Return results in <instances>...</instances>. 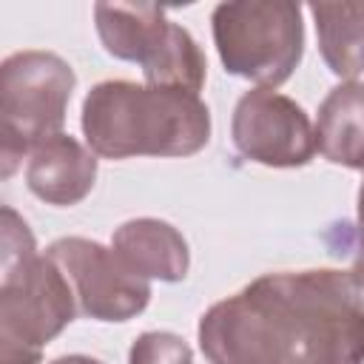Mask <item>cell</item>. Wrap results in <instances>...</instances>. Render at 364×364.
Returning a JSON list of instances; mask_svg holds the SVG:
<instances>
[{"label":"cell","instance_id":"6da1fadb","mask_svg":"<svg viewBox=\"0 0 364 364\" xmlns=\"http://www.w3.org/2000/svg\"><path fill=\"white\" fill-rule=\"evenodd\" d=\"M210 364H364V287L353 270H282L199 318Z\"/></svg>","mask_w":364,"mask_h":364},{"label":"cell","instance_id":"7a4b0ae2","mask_svg":"<svg viewBox=\"0 0 364 364\" xmlns=\"http://www.w3.org/2000/svg\"><path fill=\"white\" fill-rule=\"evenodd\" d=\"M80 125L105 159L191 156L210 139V111L199 94L131 80L97 82L82 100Z\"/></svg>","mask_w":364,"mask_h":364},{"label":"cell","instance_id":"3957f363","mask_svg":"<svg viewBox=\"0 0 364 364\" xmlns=\"http://www.w3.org/2000/svg\"><path fill=\"white\" fill-rule=\"evenodd\" d=\"M77 296L63 267L37 253L28 225L3 208L0 250V364H40L43 347L77 316Z\"/></svg>","mask_w":364,"mask_h":364},{"label":"cell","instance_id":"277c9868","mask_svg":"<svg viewBox=\"0 0 364 364\" xmlns=\"http://www.w3.org/2000/svg\"><path fill=\"white\" fill-rule=\"evenodd\" d=\"M74 68L54 51H14L0 65V159L11 176L26 154L63 134Z\"/></svg>","mask_w":364,"mask_h":364},{"label":"cell","instance_id":"5b68a950","mask_svg":"<svg viewBox=\"0 0 364 364\" xmlns=\"http://www.w3.org/2000/svg\"><path fill=\"white\" fill-rule=\"evenodd\" d=\"M210 28L225 71L259 88L287 82L304 54L301 6L290 0L219 3Z\"/></svg>","mask_w":364,"mask_h":364},{"label":"cell","instance_id":"8992f818","mask_svg":"<svg viewBox=\"0 0 364 364\" xmlns=\"http://www.w3.org/2000/svg\"><path fill=\"white\" fill-rule=\"evenodd\" d=\"M97 34L102 48L125 63H139L145 85L182 88L199 94L208 77V60L193 34L168 20L154 3H97Z\"/></svg>","mask_w":364,"mask_h":364},{"label":"cell","instance_id":"52a82bcc","mask_svg":"<svg viewBox=\"0 0 364 364\" xmlns=\"http://www.w3.org/2000/svg\"><path fill=\"white\" fill-rule=\"evenodd\" d=\"M71 282L77 307L97 321H128L151 301V284L134 276L111 247L85 239L63 236L46 250Z\"/></svg>","mask_w":364,"mask_h":364},{"label":"cell","instance_id":"ba28073f","mask_svg":"<svg viewBox=\"0 0 364 364\" xmlns=\"http://www.w3.org/2000/svg\"><path fill=\"white\" fill-rule=\"evenodd\" d=\"M230 136L236 151L267 168H301L316 154V128L304 108L273 91H245L233 108Z\"/></svg>","mask_w":364,"mask_h":364},{"label":"cell","instance_id":"9c48e42d","mask_svg":"<svg viewBox=\"0 0 364 364\" xmlns=\"http://www.w3.org/2000/svg\"><path fill=\"white\" fill-rule=\"evenodd\" d=\"M94 182L97 154L71 134H57L28 154L26 185L46 205L71 208L91 193Z\"/></svg>","mask_w":364,"mask_h":364},{"label":"cell","instance_id":"30bf717a","mask_svg":"<svg viewBox=\"0 0 364 364\" xmlns=\"http://www.w3.org/2000/svg\"><path fill=\"white\" fill-rule=\"evenodd\" d=\"M111 250L139 279L182 282L191 267V250L185 236L162 219L139 216L114 230Z\"/></svg>","mask_w":364,"mask_h":364},{"label":"cell","instance_id":"8fae6325","mask_svg":"<svg viewBox=\"0 0 364 364\" xmlns=\"http://www.w3.org/2000/svg\"><path fill=\"white\" fill-rule=\"evenodd\" d=\"M316 151L333 165L364 171V82H338L321 100Z\"/></svg>","mask_w":364,"mask_h":364},{"label":"cell","instance_id":"7c38bea8","mask_svg":"<svg viewBox=\"0 0 364 364\" xmlns=\"http://www.w3.org/2000/svg\"><path fill=\"white\" fill-rule=\"evenodd\" d=\"M318 51L336 77L364 71V3H310Z\"/></svg>","mask_w":364,"mask_h":364},{"label":"cell","instance_id":"4fadbf2b","mask_svg":"<svg viewBox=\"0 0 364 364\" xmlns=\"http://www.w3.org/2000/svg\"><path fill=\"white\" fill-rule=\"evenodd\" d=\"M128 364H193L191 344L168 330H148L134 338Z\"/></svg>","mask_w":364,"mask_h":364},{"label":"cell","instance_id":"5bb4252c","mask_svg":"<svg viewBox=\"0 0 364 364\" xmlns=\"http://www.w3.org/2000/svg\"><path fill=\"white\" fill-rule=\"evenodd\" d=\"M355 230H358L355 264H364V179H361V188H358V219H355Z\"/></svg>","mask_w":364,"mask_h":364},{"label":"cell","instance_id":"9a60e30c","mask_svg":"<svg viewBox=\"0 0 364 364\" xmlns=\"http://www.w3.org/2000/svg\"><path fill=\"white\" fill-rule=\"evenodd\" d=\"M51 364H102V361H100V358H91V355H82V353H71V355L54 358Z\"/></svg>","mask_w":364,"mask_h":364},{"label":"cell","instance_id":"2e32d148","mask_svg":"<svg viewBox=\"0 0 364 364\" xmlns=\"http://www.w3.org/2000/svg\"><path fill=\"white\" fill-rule=\"evenodd\" d=\"M353 273H355V279H358L361 287H364V264H353Z\"/></svg>","mask_w":364,"mask_h":364}]
</instances>
